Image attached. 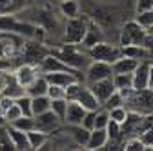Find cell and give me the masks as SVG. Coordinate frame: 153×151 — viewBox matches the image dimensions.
<instances>
[{"label": "cell", "mask_w": 153, "mask_h": 151, "mask_svg": "<svg viewBox=\"0 0 153 151\" xmlns=\"http://www.w3.org/2000/svg\"><path fill=\"white\" fill-rule=\"evenodd\" d=\"M51 55H55L56 58H60L62 62H66L68 66L75 67V69H86L91 62L89 55H88V49H84L80 44H64L62 47L59 49H49Z\"/></svg>", "instance_id": "obj_1"}, {"label": "cell", "mask_w": 153, "mask_h": 151, "mask_svg": "<svg viewBox=\"0 0 153 151\" xmlns=\"http://www.w3.org/2000/svg\"><path fill=\"white\" fill-rule=\"evenodd\" d=\"M124 107L128 111H135L140 115H151L153 113V89H131L129 95L124 98Z\"/></svg>", "instance_id": "obj_2"}, {"label": "cell", "mask_w": 153, "mask_h": 151, "mask_svg": "<svg viewBox=\"0 0 153 151\" xmlns=\"http://www.w3.org/2000/svg\"><path fill=\"white\" fill-rule=\"evenodd\" d=\"M89 16H75V18H66L64 26V44H82L84 35L88 29Z\"/></svg>", "instance_id": "obj_3"}, {"label": "cell", "mask_w": 153, "mask_h": 151, "mask_svg": "<svg viewBox=\"0 0 153 151\" xmlns=\"http://www.w3.org/2000/svg\"><path fill=\"white\" fill-rule=\"evenodd\" d=\"M18 53H20V58H22L26 64L38 66L44 56L49 55V49L44 46V42L27 38V40H24V44L20 46V51H18Z\"/></svg>", "instance_id": "obj_4"}, {"label": "cell", "mask_w": 153, "mask_h": 151, "mask_svg": "<svg viewBox=\"0 0 153 151\" xmlns=\"http://www.w3.org/2000/svg\"><path fill=\"white\" fill-rule=\"evenodd\" d=\"M88 55L91 60H102V62H108V64H113L117 58L122 56V47L120 46H113L106 40L95 44L88 49Z\"/></svg>", "instance_id": "obj_5"}, {"label": "cell", "mask_w": 153, "mask_h": 151, "mask_svg": "<svg viewBox=\"0 0 153 151\" xmlns=\"http://www.w3.org/2000/svg\"><path fill=\"white\" fill-rule=\"evenodd\" d=\"M148 29L142 27L137 20H129L120 29V47L124 46H142V40Z\"/></svg>", "instance_id": "obj_6"}, {"label": "cell", "mask_w": 153, "mask_h": 151, "mask_svg": "<svg viewBox=\"0 0 153 151\" xmlns=\"http://www.w3.org/2000/svg\"><path fill=\"white\" fill-rule=\"evenodd\" d=\"M84 77H86V82H97V80H102V78H109L113 77V69H111V64L108 62H102V60H91L89 66L84 69Z\"/></svg>", "instance_id": "obj_7"}, {"label": "cell", "mask_w": 153, "mask_h": 151, "mask_svg": "<svg viewBox=\"0 0 153 151\" xmlns=\"http://www.w3.org/2000/svg\"><path fill=\"white\" fill-rule=\"evenodd\" d=\"M60 118L55 115V113L51 109L44 111V113H38V115H35V126L36 129L44 131V133H53V131H59V126H60Z\"/></svg>", "instance_id": "obj_8"}, {"label": "cell", "mask_w": 153, "mask_h": 151, "mask_svg": "<svg viewBox=\"0 0 153 151\" xmlns=\"http://www.w3.org/2000/svg\"><path fill=\"white\" fill-rule=\"evenodd\" d=\"M38 75H40V71H38V66H33V64H26V62H22V64H18L15 69H13V77L16 78V82L20 84V86H24V87H27Z\"/></svg>", "instance_id": "obj_9"}, {"label": "cell", "mask_w": 153, "mask_h": 151, "mask_svg": "<svg viewBox=\"0 0 153 151\" xmlns=\"http://www.w3.org/2000/svg\"><path fill=\"white\" fill-rule=\"evenodd\" d=\"M88 87L93 91V95L97 97V100H99L100 104H104V102H106V98L111 95L113 91H117V89H115V86H113L111 77H109V78L97 80V82H89V84H88Z\"/></svg>", "instance_id": "obj_10"}, {"label": "cell", "mask_w": 153, "mask_h": 151, "mask_svg": "<svg viewBox=\"0 0 153 151\" xmlns=\"http://www.w3.org/2000/svg\"><path fill=\"white\" fill-rule=\"evenodd\" d=\"M104 40V33H102V27L93 20V18H89V22H88V29H86V35H84V40H82V47L84 49H89L91 46L95 44H99Z\"/></svg>", "instance_id": "obj_11"}, {"label": "cell", "mask_w": 153, "mask_h": 151, "mask_svg": "<svg viewBox=\"0 0 153 151\" xmlns=\"http://www.w3.org/2000/svg\"><path fill=\"white\" fill-rule=\"evenodd\" d=\"M76 102H79L86 111H97L99 107H102V104L97 100V97L93 95V91L84 84V87L80 89V93L76 95V98H75Z\"/></svg>", "instance_id": "obj_12"}, {"label": "cell", "mask_w": 153, "mask_h": 151, "mask_svg": "<svg viewBox=\"0 0 153 151\" xmlns=\"http://www.w3.org/2000/svg\"><path fill=\"white\" fill-rule=\"evenodd\" d=\"M149 62L151 60H140L139 66L135 67V71H133V89H144V87H148Z\"/></svg>", "instance_id": "obj_13"}, {"label": "cell", "mask_w": 153, "mask_h": 151, "mask_svg": "<svg viewBox=\"0 0 153 151\" xmlns=\"http://www.w3.org/2000/svg\"><path fill=\"white\" fill-rule=\"evenodd\" d=\"M86 115V109L76 102V100H68L66 107V115H64V124H80Z\"/></svg>", "instance_id": "obj_14"}, {"label": "cell", "mask_w": 153, "mask_h": 151, "mask_svg": "<svg viewBox=\"0 0 153 151\" xmlns=\"http://www.w3.org/2000/svg\"><path fill=\"white\" fill-rule=\"evenodd\" d=\"M106 142H108V131H106V127L91 129V131H89V138H88V142H86V147H84V149H89V151L104 149Z\"/></svg>", "instance_id": "obj_15"}, {"label": "cell", "mask_w": 153, "mask_h": 151, "mask_svg": "<svg viewBox=\"0 0 153 151\" xmlns=\"http://www.w3.org/2000/svg\"><path fill=\"white\" fill-rule=\"evenodd\" d=\"M68 135L69 138L73 140L75 146H79V147H86V142L89 138V131L86 127H82L80 124H68Z\"/></svg>", "instance_id": "obj_16"}, {"label": "cell", "mask_w": 153, "mask_h": 151, "mask_svg": "<svg viewBox=\"0 0 153 151\" xmlns=\"http://www.w3.org/2000/svg\"><path fill=\"white\" fill-rule=\"evenodd\" d=\"M42 75L46 77V80H48L49 84L60 86V87H66L68 84H71V82H75V80H79L75 75L66 73V71H51V73H42ZM80 82H82V80H80Z\"/></svg>", "instance_id": "obj_17"}, {"label": "cell", "mask_w": 153, "mask_h": 151, "mask_svg": "<svg viewBox=\"0 0 153 151\" xmlns=\"http://www.w3.org/2000/svg\"><path fill=\"white\" fill-rule=\"evenodd\" d=\"M24 93H26V87H24V86H20V84L16 82V78L13 77V71H11L7 82L4 84L2 91H0V97H7V98H13V100H15L16 97L24 95Z\"/></svg>", "instance_id": "obj_18"}, {"label": "cell", "mask_w": 153, "mask_h": 151, "mask_svg": "<svg viewBox=\"0 0 153 151\" xmlns=\"http://www.w3.org/2000/svg\"><path fill=\"white\" fill-rule=\"evenodd\" d=\"M7 131H9V137L13 140L15 149H18V151H29L31 149L29 147V140H27V133H24V131L16 129V127H13L9 124H7Z\"/></svg>", "instance_id": "obj_19"}, {"label": "cell", "mask_w": 153, "mask_h": 151, "mask_svg": "<svg viewBox=\"0 0 153 151\" xmlns=\"http://www.w3.org/2000/svg\"><path fill=\"white\" fill-rule=\"evenodd\" d=\"M48 87H49V82L46 80V77L40 73L38 77L26 87V93L29 97H42V95H48Z\"/></svg>", "instance_id": "obj_20"}, {"label": "cell", "mask_w": 153, "mask_h": 151, "mask_svg": "<svg viewBox=\"0 0 153 151\" xmlns=\"http://www.w3.org/2000/svg\"><path fill=\"white\" fill-rule=\"evenodd\" d=\"M122 55L129 56V58H135V60H151L153 58V53L149 49H146L144 46H124L122 47Z\"/></svg>", "instance_id": "obj_21"}, {"label": "cell", "mask_w": 153, "mask_h": 151, "mask_svg": "<svg viewBox=\"0 0 153 151\" xmlns=\"http://www.w3.org/2000/svg\"><path fill=\"white\" fill-rule=\"evenodd\" d=\"M137 66H139V60L122 55L120 58H117L111 64V69H113V75H117V73H133Z\"/></svg>", "instance_id": "obj_22"}, {"label": "cell", "mask_w": 153, "mask_h": 151, "mask_svg": "<svg viewBox=\"0 0 153 151\" xmlns=\"http://www.w3.org/2000/svg\"><path fill=\"white\" fill-rule=\"evenodd\" d=\"M35 27H36V24H31V22H24V20H15V24H13V31L11 33H16V35H20L22 38H33L35 36Z\"/></svg>", "instance_id": "obj_23"}, {"label": "cell", "mask_w": 153, "mask_h": 151, "mask_svg": "<svg viewBox=\"0 0 153 151\" xmlns=\"http://www.w3.org/2000/svg\"><path fill=\"white\" fill-rule=\"evenodd\" d=\"M59 9H60L62 16H66V18H75V16L80 15V4H79V0H60Z\"/></svg>", "instance_id": "obj_24"}, {"label": "cell", "mask_w": 153, "mask_h": 151, "mask_svg": "<svg viewBox=\"0 0 153 151\" xmlns=\"http://www.w3.org/2000/svg\"><path fill=\"white\" fill-rule=\"evenodd\" d=\"M49 138V135L48 133H44V131H40V129H31V131H27V140H29V147L31 149H40L42 146H44V142Z\"/></svg>", "instance_id": "obj_25"}, {"label": "cell", "mask_w": 153, "mask_h": 151, "mask_svg": "<svg viewBox=\"0 0 153 151\" xmlns=\"http://www.w3.org/2000/svg\"><path fill=\"white\" fill-rule=\"evenodd\" d=\"M113 86L117 91L120 89H131L133 87V73H117L111 77Z\"/></svg>", "instance_id": "obj_26"}, {"label": "cell", "mask_w": 153, "mask_h": 151, "mask_svg": "<svg viewBox=\"0 0 153 151\" xmlns=\"http://www.w3.org/2000/svg\"><path fill=\"white\" fill-rule=\"evenodd\" d=\"M9 126H13V127H16V129L24 131V133H27V131H31V129H36V126H35V117H33V115H20L16 120H13Z\"/></svg>", "instance_id": "obj_27"}, {"label": "cell", "mask_w": 153, "mask_h": 151, "mask_svg": "<svg viewBox=\"0 0 153 151\" xmlns=\"http://www.w3.org/2000/svg\"><path fill=\"white\" fill-rule=\"evenodd\" d=\"M51 106V98L48 95H42V97H31V111H33V117L38 115V113H44L48 111Z\"/></svg>", "instance_id": "obj_28"}, {"label": "cell", "mask_w": 153, "mask_h": 151, "mask_svg": "<svg viewBox=\"0 0 153 151\" xmlns=\"http://www.w3.org/2000/svg\"><path fill=\"white\" fill-rule=\"evenodd\" d=\"M66 107H68V100H66V98H51V106H49V109H51L60 120H64Z\"/></svg>", "instance_id": "obj_29"}, {"label": "cell", "mask_w": 153, "mask_h": 151, "mask_svg": "<svg viewBox=\"0 0 153 151\" xmlns=\"http://www.w3.org/2000/svg\"><path fill=\"white\" fill-rule=\"evenodd\" d=\"M16 16L13 13H0V33H11Z\"/></svg>", "instance_id": "obj_30"}, {"label": "cell", "mask_w": 153, "mask_h": 151, "mask_svg": "<svg viewBox=\"0 0 153 151\" xmlns=\"http://www.w3.org/2000/svg\"><path fill=\"white\" fill-rule=\"evenodd\" d=\"M15 146H13V140L9 137V131H7V126H2L0 127V151H13Z\"/></svg>", "instance_id": "obj_31"}, {"label": "cell", "mask_w": 153, "mask_h": 151, "mask_svg": "<svg viewBox=\"0 0 153 151\" xmlns=\"http://www.w3.org/2000/svg\"><path fill=\"white\" fill-rule=\"evenodd\" d=\"M15 104L18 106V109L22 111V115H33V111H31V97L27 95V93H24V95H20V97H16L15 98Z\"/></svg>", "instance_id": "obj_32"}, {"label": "cell", "mask_w": 153, "mask_h": 151, "mask_svg": "<svg viewBox=\"0 0 153 151\" xmlns=\"http://www.w3.org/2000/svg\"><path fill=\"white\" fill-rule=\"evenodd\" d=\"M122 149H126V151H144L146 147H144V144L139 137H128L122 142Z\"/></svg>", "instance_id": "obj_33"}, {"label": "cell", "mask_w": 153, "mask_h": 151, "mask_svg": "<svg viewBox=\"0 0 153 151\" xmlns=\"http://www.w3.org/2000/svg\"><path fill=\"white\" fill-rule=\"evenodd\" d=\"M109 124V111L104 107H99L95 111V129L99 127H106Z\"/></svg>", "instance_id": "obj_34"}, {"label": "cell", "mask_w": 153, "mask_h": 151, "mask_svg": "<svg viewBox=\"0 0 153 151\" xmlns=\"http://www.w3.org/2000/svg\"><path fill=\"white\" fill-rule=\"evenodd\" d=\"M119 106H124V97L120 95L119 91H113L111 95L106 98V102L102 104L104 109H111V107H119Z\"/></svg>", "instance_id": "obj_35"}, {"label": "cell", "mask_w": 153, "mask_h": 151, "mask_svg": "<svg viewBox=\"0 0 153 151\" xmlns=\"http://www.w3.org/2000/svg\"><path fill=\"white\" fill-rule=\"evenodd\" d=\"M109 111V120L117 122V124H122L126 120V115H128V109L124 106H119V107H111L108 109Z\"/></svg>", "instance_id": "obj_36"}, {"label": "cell", "mask_w": 153, "mask_h": 151, "mask_svg": "<svg viewBox=\"0 0 153 151\" xmlns=\"http://www.w3.org/2000/svg\"><path fill=\"white\" fill-rule=\"evenodd\" d=\"M135 20H137L142 27L149 29V27L153 26V9H148V11H140V13H137V18H135Z\"/></svg>", "instance_id": "obj_37"}, {"label": "cell", "mask_w": 153, "mask_h": 151, "mask_svg": "<svg viewBox=\"0 0 153 151\" xmlns=\"http://www.w3.org/2000/svg\"><path fill=\"white\" fill-rule=\"evenodd\" d=\"M2 113H4V118H6V122H7V124H11L13 120H16L18 117L22 115V111L18 109V106H16L15 102H13L11 106H7V107L2 111Z\"/></svg>", "instance_id": "obj_38"}, {"label": "cell", "mask_w": 153, "mask_h": 151, "mask_svg": "<svg viewBox=\"0 0 153 151\" xmlns=\"http://www.w3.org/2000/svg\"><path fill=\"white\" fill-rule=\"evenodd\" d=\"M139 138L142 140V144H144L146 149H151V146H153V124L148 126L144 131H140V133H139Z\"/></svg>", "instance_id": "obj_39"}, {"label": "cell", "mask_w": 153, "mask_h": 151, "mask_svg": "<svg viewBox=\"0 0 153 151\" xmlns=\"http://www.w3.org/2000/svg\"><path fill=\"white\" fill-rule=\"evenodd\" d=\"M80 126H82V127H86L88 131L95 129V111H86V115H84V118H82Z\"/></svg>", "instance_id": "obj_40"}, {"label": "cell", "mask_w": 153, "mask_h": 151, "mask_svg": "<svg viewBox=\"0 0 153 151\" xmlns=\"http://www.w3.org/2000/svg\"><path fill=\"white\" fill-rule=\"evenodd\" d=\"M48 97L49 98H64V87L55 86V84H49V87H48Z\"/></svg>", "instance_id": "obj_41"}, {"label": "cell", "mask_w": 153, "mask_h": 151, "mask_svg": "<svg viewBox=\"0 0 153 151\" xmlns=\"http://www.w3.org/2000/svg\"><path fill=\"white\" fill-rule=\"evenodd\" d=\"M135 9H137V13L153 9V0H137V2H135Z\"/></svg>", "instance_id": "obj_42"}, {"label": "cell", "mask_w": 153, "mask_h": 151, "mask_svg": "<svg viewBox=\"0 0 153 151\" xmlns=\"http://www.w3.org/2000/svg\"><path fill=\"white\" fill-rule=\"evenodd\" d=\"M33 0H11V7H9V13H15V11H20L24 9V6H27Z\"/></svg>", "instance_id": "obj_43"}, {"label": "cell", "mask_w": 153, "mask_h": 151, "mask_svg": "<svg viewBox=\"0 0 153 151\" xmlns=\"http://www.w3.org/2000/svg\"><path fill=\"white\" fill-rule=\"evenodd\" d=\"M9 75H11V71H0V91H2L4 84L7 82V78H9Z\"/></svg>", "instance_id": "obj_44"}, {"label": "cell", "mask_w": 153, "mask_h": 151, "mask_svg": "<svg viewBox=\"0 0 153 151\" xmlns=\"http://www.w3.org/2000/svg\"><path fill=\"white\" fill-rule=\"evenodd\" d=\"M11 0H0V13H9Z\"/></svg>", "instance_id": "obj_45"}, {"label": "cell", "mask_w": 153, "mask_h": 151, "mask_svg": "<svg viewBox=\"0 0 153 151\" xmlns=\"http://www.w3.org/2000/svg\"><path fill=\"white\" fill-rule=\"evenodd\" d=\"M148 87L153 89V58L149 62V77H148Z\"/></svg>", "instance_id": "obj_46"}, {"label": "cell", "mask_w": 153, "mask_h": 151, "mask_svg": "<svg viewBox=\"0 0 153 151\" xmlns=\"http://www.w3.org/2000/svg\"><path fill=\"white\" fill-rule=\"evenodd\" d=\"M2 126H7V122L4 118V113H0V127H2Z\"/></svg>", "instance_id": "obj_47"}, {"label": "cell", "mask_w": 153, "mask_h": 151, "mask_svg": "<svg viewBox=\"0 0 153 151\" xmlns=\"http://www.w3.org/2000/svg\"><path fill=\"white\" fill-rule=\"evenodd\" d=\"M148 31H149V33H151V35H153V26H151V27H149V29H148Z\"/></svg>", "instance_id": "obj_48"}, {"label": "cell", "mask_w": 153, "mask_h": 151, "mask_svg": "<svg viewBox=\"0 0 153 151\" xmlns=\"http://www.w3.org/2000/svg\"><path fill=\"white\" fill-rule=\"evenodd\" d=\"M151 122H153V113H151Z\"/></svg>", "instance_id": "obj_49"}, {"label": "cell", "mask_w": 153, "mask_h": 151, "mask_svg": "<svg viewBox=\"0 0 153 151\" xmlns=\"http://www.w3.org/2000/svg\"><path fill=\"white\" fill-rule=\"evenodd\" d=\"M151 149H153V146H151Z\"/></svg>", "instance_id": "obj_50"}]
</instances>
